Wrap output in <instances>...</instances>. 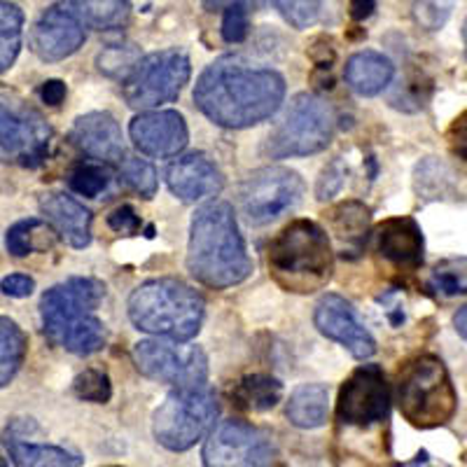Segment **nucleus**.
I'll list each match as a JSON object with an SVG mask.
<instances>
[{
	"label": "nucleus",
	"instance_id": "f257e3e1",
	"mask_svg": "<svg viewBox=\"0 0 467 467\" xmlns=\"http://www.w3.org/2000/svg\"><path fill=\"white\" fill-rule=\"evenodd\" d=\"M285 80L266 66L244 57L213 61L194 87L199 110L224 129H248L269 119L281 108Z\"/></svg>",
	"mask_w": 467,
	"mask_h": 467
},
{
	"label": "nucleus",
	"instance_id": "f03ea898",
	"mask_svg": "<svg viewBox=\"0 0 467 467\" xmlns=\"http://www.w3.org/2000/svg\"><path fill=\"white\" fill-rule=\"evenodd\" d=\"M187 269L202 285L213 290L239 285L248 278V250L229 203L215 202L197 211L190 229Z\"/></svg>",
	"mask_w": 467,
	"mask_h": 467
},
{
	"label": "nucleus",
	"instance_id": "7ed1b4c3",
	"mask_svg": "<svg viewBox=\"0 0 467 467\" xmlns=\"http://www.w3.org/2000/svg\"><path fill=\"white\" fill-rule=\"evenodd\" d=\"M106 287L94 278H70L47 290L40 299L45 335L75 356H89L106 341L103 323L94 316Z\"/></svg>",
	"mask_w": 467,
	"mask_h": 467
},
{
	"label": "nucleus",
	"instance_id": "20e7f679",
	"mask_svg": "<svg viewBox=\"0 0 467 467\" xmlns=\"http://www.w3.org/2000/svg\"><path fill=\"white\" fill-rule=\"evenodd\" d=\"M271 278L287 292L308 295L325 287L335 271V253L320 224L295 220L266 250Z\"/></svg>",
	"mask_w": 467,
	"mask_h": 467
},
{
	"label": "nucleus",
	"instance_id": "39448f33",
	"mask_svg": "<svg viewBox=\"0 0 467 467\" xmlns=\"http://www.w3.org/2000/svg\"><path fill=\"white\" fill-rule=\"evenodd\" d=\"M206 304L194 287L175 278H154L133 290L129 318L143 332L173 341H190L202 329Z\"/></svg>",
	"mask_w": 467,
	"mask_h": 467
},
{
	"label": "nucleus",
	"instance_id": "423d86ee",
	"mask_svg": "<svg viewBox=\"0 0 467 467\" xmlns=\"http://www.w3.org/2000/svg\"><path fill=\"white\" fill-rule=\"evenodd\" d=\"M400 414L416 428H440L456 414L458 395L437 356H416L398 374Z\"/></svg>",
	"mask_w": 467,
	"mask_h": 467
},
{
	"label": "nucleus",
	"instance_id": "0eeeda50",
	"mask_svg": "<svg viewBox=\"0 0 467 467\" xmlns=\"http://www.w3.org/2000/svg\"><path fill=\"white\" fill-rule=\"evenodd\" d=\"M218 419V398L211 388H175L154 411L152 432L169 451H187L213 428Z\"/></svg>",
	"mask_w": 467,
	"mask_h": 467
},
{
	"label": "nucleus",
	"instance_id": "6e6552de",
	"mask_svg": "<svg viewBox=\"0 0 467 467\" xmlns=\"http://www.w3.org/2000/svg\"><path fill=\"white\" fill-rule=\"evenodd\" d=\"M335 133V112L316 94H299L269 133L265 154L271 160L306 157L325 150Z\"/></svg>",
	"mask_w": 467,
	"mask_h": 467
},
{
	"label": "nucleus",
	"instance_id": "1a4fd4ad",
	"mask_svg": "<svg viewBox=\"0 0 467 467\" xmlns=\"http://www.w3.org/2000/svg\"><path fill=\"white\" fill-rule=\"evenodd\" d=\"M190 58L181 49H164L140 58L124 80V99L131 108L150 110L175 101L190 82Z\"/></svg>",
	"mask_w": 467,
	"mask_h": 467
},
{
	"label": "nucleus",
	"instance_id": "9d476101",
	"mask_svg": "<svg viewBox=\"0 0 467 467\" xmlns=\"http://www.w3.org/2000/svg\"><path fill=\"white\" fill-rule=\"evenodd\" d=\"M52 129L45 117L15 96L0 94V161L37 166L49 152Z\"/></svg>",
	"mask_w": 467,
	"mask_h": 467
},
{
	"label": "nucleus",
	"instance_id": "9b49d317",
	"mask_svg": "<svg viewBox=\"0 0 467 467\" xmlns=\"http://www.w3.org/2000/svg\"><path fill=\"white\" fill-rule=\"evenodd\" d=\"M241 213L250 224H269L292 211L304 197V181L285 166H266L241 185Z\"/></svg>",
	"mask_w": 467,
	"mask_h": 467
},
{
	"label": "nucleus",
	"instance_id": "f8f14e48",
	"mask_svg": "<svg viewBox=\"0 0 467 467\" xmlns=\"http://www.w3.org/2000/svg\"><path fill=\"white\" fill-rule=\"evenodd\" d=\"M133 360L140 374L175 388L203 386L208 377V358L199 346L145 339L133 348Z\"/></svg>",
	"mask_w": 467,
	"mask_h": 467
},
{
	"label": "nucleus",
	"instance_id": "ddd939ff",
	"mask_svg": "<svg viewBox=\"0 0 467 467\" xmlns=\"http://www.w3.org/2000/svg\"><path fill=\"white\" fill-rule=\"evenodd\" d=\"M274 441L266 432L244 420H224L208 435L203 446L206 467H269Z\"/></svg>",
	"mask_w": 467,
	"mask_h": 467
},
{
	"label": "nucleus",
	"instance_id": "4468645a",
	"mask_svg": "<svg viewBox=\"0 0 467 467\" xmlns=\"http://www.w3.org/2000/svg\"><path fill=\"white\" fill-rule=\"evenodd\" d=\"M390 390L379 365H362L350 374L339 390L337 414L346 425H372L388 416Z\"/></svg>",
	"mask_w": 467,
	"mask_h": 467
},
{
	"label": "nucleus",
	"instance_id": "2eb2a0df",
	"mask_svg": "<svg viewBox=\"0 0 467 467\" xmlns=\"http://www.w3.org/2000/svg\"><path fill=\"white\" fill-rule=\"evenodd\" d=\"M85 43L80 15L66 0H58L37 16L31 31V47L43 61H61Z\"/></svg>",
	"mask_w": 467,
	"mask_h": 467
},
{
	"label": "nucleus",
	"instance_id": "dca6fc26",
	"mask_svg": "<svg viewBox=\"0 0 467 467\" xmlns=\"http://www.w3.org/2000/svg\"><path fill=\"white\" fill-rule=\"evenodd\" d=\"M314 323L327 339L339 341L358 360H365L377 353V341L369 335V329L358 320L353 306L339 295H325L316 304Z\"/></svg>",
	"mask_w": 467,
	"mask_h": 467
},
{
	"label": "nucleus",
	"instance_id": "f3484780",
	"mask_svg": "<svg viewBox=\"0 0 467 467\" xmlns=\"http://www.w3.org/2000/svg\"><path fill=\"white\" fill-rule=\"evenodd\" d=\"M133 145L148 157H175L187 145V124L175 110L140 112L129 127Z\"/></svg>",
	"mask_w": 467,
	"mask_h": 467
},
{
	"label": "nucleus",
	"instance_id": "a211bd4d",
	"mask_svg": "<svg viewBox=\"0 0 467 467\" xmlns=\"http://www.w3.org/2000/svg\"><path fill=\"white\" fill-rule=\"evenodd\" d=\"M169 190L182 202H202L215 197L224 187L220 169L208 160L206 154H185L166 169Z\"/></svg>",
	"mask_w": 467,
	"mask_h": 467
},
{
	"label": "nucleus",
	"instance_id": "6ab92c4d",
	"mask_svg": "<svg viewBox=\"0 0 467 467\" xmlns=\"http://www.w3.org/2000/svg\"><path fill=\"white\" fill-rule=\"evenodd\" d=\"M379 257L400 271H416L423 265V234L414 218H388L377 227Z\"/></svg>",
	"mask_w": 467,
	"mask_h": 467
},
{
	"label": "nucleus",
	"instance_id": "aec40b11",
	"mask_svg": "<svg viewBox=\"0 0 467 467\" xmlns=\"http://www.w3.org/2000/svg\"><path fill=\"white\" fill-rule=\"evenodd\" d=\"M70 140L75 148L103 161H119L124 154L122 129L108 112H89L75 119Z\"/></svg>",
	"mask_w": 467,
	"mask_h": 467
},
{
	"label": "nucleus",
	"instance_id": "412c9836",
	"mask_svg": "<svg viewBox=\"0 0 467 467\" xmlns=\"http://www.w3.org/2000/svg\"><path fill=\"white\" fill-rule=\"evenodd\" d=\"M40 208L54 232L73 248H87L91 241V213L68 194H47Z\"/></svg>",
	"mask_w": 467,
	"mask_h": 467
},
{
	"label": "nucleus",
	"instance_id": "4be33fe9",
	"mask_svg": "<svg viewBox=\"0 0 467 467\" xmlns=\"http://www.w3.org/2000/svg\"><path fill=\"white\" fill-rule=\"evenodd\" d=\"M395 75L393 61L379 52H358L346 61L344 78L353 91L360 96H374L390 85Z\"/></svg>",
	"mask_w": 467,
	"mask_h": 467
},
{
	"label": "nucleus",
	"instance_id": "5701e85b",
	"mask_svg": "<svg viewBox=\"0 0 467 467\" xmlns=\"http://www.w3.org/2000/svg\"><path fill=\"white\" fill-rule=\"evenodd\" d=\"M5 444L15 467H82L78 453L66 451L61 446L24 441L15 431H7Z\"/></svg>",
	"mask_w": 467,
	"mask_h": 467
},
{
	"label": "nucleus",
	"instance_id": "b1692460",
	"mask_svg": "<svg viewBox=\"0 0 467 467\" xmlns=\"http://www.w3.org/2000/svg\"><path fill=\"white\" fill-rule=\"evenodd\" d=\"M329 409V393L327 388L320 383H306L299 386L290 395L287 402V419L292 425L304 428V431H314L327 420Z\"/></svg>",
	"mask_w": 467,
	"mask_h": 467
},
{
	"label": "nucleus",
	"instance_id": "393cba45",
	"mask_svg": "<svg viewBox=\"0 0 467 467\" xmlns=\"http://www.w3.org/2000/svg\"><path fill=\"white\" fill-rule=\"evenodd\" d=\"M70 5L82 22L99 31L124 26L131 15V0H70Z\"/></svg>",
	"mask_w": 467,
	"mask_h": 467
},
{
	"label": "nucleus",
	"instance_id": "a878e982",
	"mask_svg": "<svg viewBox=\"0 0 467 467\" xmlns=\"http://www.w3.org/2000/svg\"><path fill=\"white\" fill-rule=\"evenodd\" d=\"M28 341L15 320L0 316V388H5L16 377L26 358Z\"/></svg>",
	"mask_w": 467,
	"mask_h": 467
},
{
	"label": "nucleus",
	"instance_id": "bb28decb",
	"mask_svg": "<svg viewBox=\"0 0 467 467\" xmlns=\"http://www.w3.org/2000/svg\"><path fill=\"white\" fill-rule=\"evenodd\" d=\"M283 398V386L278 379L266 377V374H253L245 377L244 381L234 390L236 404L248 411H266L274 409Z\"/></svg>",
	"mask_w": 467,
	"mask_h": 467
},
{
	"label": "nucleus",
	"instance_id": "cd10ccee",
	"mask_svg": "<svg viewBox=\"0 0 467 467\" xmlns=\"http://www.w3.org/2000/svg\"><path fill=\"white\" fill-rule=\"evenodd\" d=\"M54 227H47L43 220H24V223H16L15 227L7 232L5 244L12 255L24 257L31 255V253H45L47 248H52L57 236H54Z\"/></svg>",
	"mask_w": 467,
	"mask_h": 467
},
{
	"label": "nucleus",
	"instance_id": "c85d7f7f",
	"mask_svg": "<svg viewBox=\"0 0 467 467\" xmlns=\"http://www.w3.org/2000/svg\"><path fill=\"white\" fill-rule=\"evenodd\" d=\"M24 15L22 10L7 0H0V73H5L15 64L22 49Z\"/></svg>",
	"mask_w": 467,
	"mask_h": 467
},
{
	"label": "nucleus",
	"instance_id": "c756f323",
	"mask_svg": "<svg viewBox=\"0 0 467 467\" xmlns=\"http://www.w3.org/2000/svg\"><path fill=\"white\" fill-rule=\"evenodd\" d=\"M369 227V211L358 202H346L332 211V229L346 244H360Z\"/></svg>",
	"mask_w": 467,
	"mask_h": 467
},
{
	"label": "nucleus",
	"instance_id": "7c9ffc66",
	"mask_svg": "<svg viewBox=\"0 0 467 467\" xmlns=\"http://www.w3.org/2000/svg\"><path fill=\"white\" fill-rule=\"evenodd\" d=\"M431 290L441 299L467 295V260H444L432 269Z\"/></svg>",
	"mask_w": 467,
	"mask_h": 467
},
{
	"label": "nucleus",
	"instance_id": "2f4dec72",
	"mask_svg": "<svg viewBox=\"0 0 467 467\" xmlns=\"http://www.w3.org/2000/svg\"><path fill=\"white\" fill-rule=\"evenodd\" d=\"M119 175L122 181L131 187L133 192H139L140 197L152 199L154 192H157V173H154L152 164L140 157H124L119 160Z\"/></svg>",
	"mask_w": 467,
	"mask_h": 467
},
{
	"label": "nucleus",
	"instance_id": "473e14b6",
	"mask_svg": "<svg viewBox=\"0 0 467 467\" xmlns=\"http://www.w3.org/2000/svg\"><path fill=\"white\" fill-rule=\"evenodd\" d=\"M70 187L73 192L82 194V197H99L103 190L110 182V173H108L103 166H94V164H82L70 173Z\"/></svg>",
	"mask_w": 467,
	"mask_h": 467
},
{
	"label": "nucleus",
	"instance_id": "72a5a7b5",
	"mask_svg": "<svg viewBox=\"0 0 467 467\" xmlns=\"http://www.w3.org/2000/svg\"><path fill=\"white\" fill-rule=\"evenodd\" d=\"M73 388L78 398L96 404L108 402L112 395L110 379H108V374L99 372V369H85L82 374H78Z\"/></svg>",
	"mask_w": 467,
	"mask_h": 467
},
{
	"label": "nucleus",
	"instance_id": "f704fd0d",
	"mask_svg": "<svg viewBox=\"0 0 467 467\" xmlns=\"http://www.w3.org/2000/svg\"><path fill=\"white\" fill-rule=\"evenodd\" d=\"M274 5L295 28H308L320 12V0H274Z\"/></svg>",
	"mask_w": 467,
	"mask_h": 467
},
{
	"label": "nucleus",
	"instance_id": "c9c22d12",
	"mask_svg": "<svg viewBox=\"0 0 467 467\" xmlns=\"http://www.w3.org/2000/svg\"><path fill=\"white\" fill-rule=\"evenodd\" d=\"M248 12L245 5H232L224 10L223 16V37L229 45L244 43L248 36Z\"/></svg>",
	"mask_w": 467,
	"mask_h": 467
},
{
	"label": "nucleus",
	"instance_id": "e433bc0d",
	"mask_svg": "<svg viewBox=\"0 0 467 467\" xmlns=\"http://www.w3.org/2000/svg\"><path fill=\"white\" fill-rule=\"evenodd\" d=\"M344 178H346V166L341 164V161H332V164L323 171V175H320V181H318L320 202L335 197L337 192L341 190V185H344Z\"/></svg>",
	"mask_w": 467,
	"mask_h": 467
},
{
	"label": "nucleus",
	"instance_id": "4c0bfd02",
	"mask_svg": "<svg viewBox=\"0 0 467 467\" xmlns=\"http://www.w3.org/2000/svg\"><path fill=\"white\" fill-rule=\"evenodd\" d=\"M108 224L117 234H136L140 229V218L131 206H119L108 215Z\"/></svg>",
	"mask_w": 467,
	"mask_h": 467
},
{
	"label": "nucleus",
	"instance_id": "58836bf2",
	"mask_svg": "<svg viewBox=\"0 0 467 467\" xmlns=\"http://www.w3.org/2000/svg\"><path fill=\"white\" fill-rule=\"evenodd\" d=\"M0 290L5 292L7 297L24 299L36 290V281L31 276H26V274H12V276H5L0 281Z\"/></svg>",
	"mask_w": 467,
	"mask_h": 467
},
{
	"label": "nucleus",
	"instance_id": "ea45409f",
	"mask_svg": "<svg viewBox=\"0 0 467 467\" xmlns=\"http://www.w3.org/2000/svg\"><path fill=\"white\" fill-rule=\"evenodd\" d=\"M449 145L456 157L467 161V110L453 119L451 129H449Z\"/></svg>",
	"mask_w": 467,
	"mask_h": 467
},
{
	"label": "nucleus",
	"instance_id": "a19ab883",
	"mask_svg": "<svg viewBox=\"0 0 467 467\" xmlns=\"http://www.w3.org/2000/svg\"><path fill=\"white\" fill-rule=\"evenodd\" d=\"M40 99L47 106H58L66 99V85L61 80H47L40 87Z\"/></svg>",
	"mask_w": 467,
	"mask_h": 467
},
{
	"label": "nucleus",
	"instance_id": "79ce46f5",
	"mask_svg": "<svg viewBox=\"0 0 467 467\" xmlns=\"http://www.w3.org/2000/svg\"><path fill=\"white\" fill-rule=\"evenodd\" d=\"M374 10H377V0H350V16L356 22H362L367 16H372Z\"/></svg>",
	"mask_w": 467,
	"mask_h": 467
},
{
	"label": "nucleus",
	"instance_id": "37998d69",
	"mask_svg": "<svg viewBox=\"0 0 467 467\" xmlns=\"http://www.w3.org/2000/svg\"><path fill=\"white\" fill-rule=\"evenodd\" d=\"M248 3H253V0H203V5H208V7H213V10H215V7H224V10H227V7H232V5H248Z\"/></svg>",
	"mask_w": 467,
	"mask_h": 467
},
{
	"label": "nucleus",
	"instance_id": "c03bdc74",
	"mask_svg": "<svg viewBox=\"0 0 467 467\" xmlns=\"http://www.w3.org/2000/svg\"><path fill=\"white\" fill-rule=\"evenodd\" d=\"M453 325H456L458 335H461L462 339H467V304L456 314V318H453Z\"/></svg>",
	"mask_w": 467,
	"mask_h": 467
},
{
	"label": "nucleus",
	"instance_id": "a18cd8bd",
	"mask_svg": "<svg viewBox=\"0 0 467 467\" xmlns=\"http://www.w3.org/2000/svg\"><path fill=\"white\" fill-rule=\"evenodd\" d=\"M462 40H465V57H467V19L462 24Z\"/></svg>",
	"mask_w": 467,
	"mask_h": 467
},
{
	"label": "nucleus",
	"instance_id": "49530a36",
	"mask_svg": "<svg viewBox=\"0 0 467 467\" xmlns=\"http://www.w3.org/2000/svg\"><path fill=\"white\" fill-rule=\"evenodd\" d=\"M0 467H7V465H5V461H0Z\"/></svg>",
	"mask_w": 467,
	"mask_h": 467
}]
</instances>
